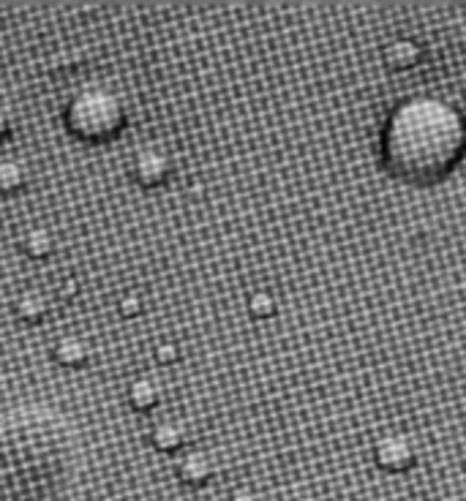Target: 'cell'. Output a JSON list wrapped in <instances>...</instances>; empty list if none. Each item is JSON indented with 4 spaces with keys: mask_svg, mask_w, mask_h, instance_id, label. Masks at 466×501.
<instances>
[{
    "mask_svg": "<svg viewBox=\"0 0 466 501\" xmlns=\"http://www.w3.org/2000/svg\"><path fill=\"white\" fill-rule=\"evenodd\" d=\"M466 156V120L440 98L399 104L382 131V169L407 186L429 189L448 180Z\"/></svg>",
    "mask_w": 466,
    "mask_h": 501,
    "instance_id": "cell-1",
    "label": "cell"
},
{
    "mask_svg": "<svg viewBox=\"0 0 466 501\" xmlns=\"http://www.w3.org/2000/svg\"><path fill=\"white\" fill-rule=\"evenodd\" d=\"M63 126L82 142H107L123 131L126 107L120 96L107 87H85L66 104Z\"/></svg>",
    "mask_w": 466,
    "mask_h": 501,
    "instance_id": "cell-2",
    "label": "cell"
},
{
    "mask_svg": "<svg viewBox=\"0 0 466 501\" xmlns=\"http://www.w3.org/2000/svg\"><path fill=\"white\" fill-rule=\"evenodd\" d=\"M131 175L140 186L145 189H156V186H164L172 175V158L170 153H164L161 148H142L137 156H134V164H131Z\"/></svg>",
    "mask_w": 466,
    "mask_h": 501,
    "instance_id": "cell-3",
    "label": "cell"
},
{
    "mask_svg": "<svg viewBox=\"0 0 466 501\" xmlns=\"http://www.w3.org/2000/svg\"><path fill=\"white\" fill-rule=\"evenodd\" d=\"M213 472H216V466H213L211 455L202 453V450H192V453H186V455L178 461V480H181L183 486H189V488H202V486H208V483L213 480Z\"/></svg>",
    "mask_w": 466,
    "mask_h": 501,
    "instance_id": "cell-4",
    "label": "cell"
},
{
    "mask_svg": "<svg viewBox=\"0 0 466 501\" xmlns=\"http://www.w3.org/2000/svg\"><path fill=\"white\" fill-rule=\"evenodd\" d=\"M55 363L63 368H82L90 360V343L82 335H63L55 343Z\"/></svg>",
    "mask_w": 466,
    "mask_h": 501,
    "instance_id": "cell-5",
    "label": "cell"
},
{
    "mask_svg": "<svg viewBox=\"0 0 466 501\" xmlns=\"http://www.w3.org/2000/svg\"><path fill=\"white\" fill-rule=\"evenodd\" d=\"M150 445L159 453H178L186 445V425L181 420H172V417L156 423L150 431Z\"/></svg>",
    "mask_w": 466,
    "mask_h": 501,
    "instance_id": "cell-6",
    "label": "cell"
},
{
    "mask_svg": "<svg viewBox=\"0 0 466 501\" xmlns=\"http://www.w3.org/2000/svg\"><path fill=\"white\" fill-rule=\"evenodd\" d=\"M377 461H379V466L388 469V472H404V469H409V466L415 464V455H412V450H409L407 442H401V439H388V442L379 445Z\"/></svg>",
    "mask_w": 466,
    "mask_h": 501,
    "instance_id": "cell-7",
    "label": "cell"
},
{
    "mask_svg": "<svg viewBox=\"0 0 466 501\" xmlns=\"http://www.w3.org/2000/svg\"><path fill=\"white\" fill-rule=\"evenodd\" d=\"M159 401H161V387L150 376H140L129 384V404L137 412H150L159 406Z\"/></svg>",
    "mask_w": 466,
    "mask_h": 501,
    "instance_id": "cell-8",
    "label": "cell"
},
{
    "mask_svg": "<svg viewBox=\"0 0 466 501\" xmlns=\"http://www.w3.org/2000/svg\"><path fill=\"white\" fill-rule=\"evenodd\" d=\"M47 311H49V302H47L44 291H38V289H27V291H22L19 300H16V316H19L22 322L36 324V322H41V319L47 316Z\"/></svg>",
    "mask_w": 466,
    "mask_h": 501,
    "instance_id": "cell-9",
    "label": "cell"
},
{
    "mask_svg": "<svg viewBox=\"0 0 466 501\" xmlns=\"http://www.w3.org/2000/svg\"><path fill=\"white\" fill-rule=\"evenodd\" d=\"M19 246L25 250V256H30V259H47L55 250V235L44 227H33L22 235Z\"/></svg>",
    "mask_w": 466,
    "mask_h": 501,
    "instance_id": "cell-10",
    "label": "cell"
},
{
    "mask_svg": "<svg viewBox=\"0 0 466 501\" xmlns=\"http://www.w3.org/2000/svg\"><path fill=\"white\" fill-rule=\"evenodd\" d=\"M27 186V167L16 158L0 161V194H19Z\"/></svg>",
    "mask_w": 466,
    "mask_h": 501,
    "instance_id": "cell-11",
    "label": "cell"
},
{
    "mask_svg": "<svg viewBox=\"0 0 466 501\" xmlns=\"http://www.w3.org/2000/svg\"><path fill=\"white\" fill-rule=\"evenodd\" d=\"M153 357L159 365H175L178 357H181V346L175 341H161L156 349H153Z\"/></svg>",
    "mask_w": 466,
    "mask_h": 501,
    "instance_id": "cell-12",
    "label": "cell"
},
{
    "mask_svg": "<svg viewBox=\"0 0 466 501\" xmlns=\"http://www.w3.org/2000/svg\"><path fill=\"white\" fill-rule=\"evenodd\" d=\"M248 308H251L254 316H270L275 311V300L267 291H256V294H251Z\"/></svg>",
    "mask_w": 466,
    "mask_h": 501,
    "instance_id": "cell-13",
    "label": "cell"
},
{
    "mask_svg": "<svg viewBox=\"0 0 466 501\" xmlns=\"http://www.w3.org/2000/svg\"><path fill=\"white\" fill-rule=\"evenodd\" d=\"M118 308H120V313H123L126 319H131V316H140V313H142V308H145V302H142V294H137V291H126V294L120 297Z\"/></svg>",
    "mask_w": 466,
    "mask_h": 501,
    "instance_id": "cell-14",
    "label": "cell"
},
{
    "mask_svg": "<svg viewBox=\"0 0 466 501\" xmlns=\"http://www.w3.org/2000/svg\"><path fill=\"white\" fill-rule=\"evenodd\" d=\"M8 131H11V112L5 109V104H0V142L8 137Z\"/></svg>",
    "mask_w": 466,
    "mask_h": 501,
    "instance_id": "cell-15",
    "label": "cell"
},
{
    "mask_svg": "<svg viewBox=\"0 0 466 501\" xmlns=\"http://www.w3.org/2000/svg\"><path fill=\"white\" fill-rule=\"evenodd\" d=\"M79 291V283H77V278H66L63 283H60V289H57V294L60 297H74Z\"/></svg>",
    "mask_w": 466,
    "mask_h": 501,
    "instance_id": "cell-16",
    "label": "cell"
},
{
    "mask_svg": "<svg viewBox=\"0 0 466 501\" xmlns=\"http://www.w3.org/2000/svg\"><path fill=\"white\" fill-rule=\"evenodd\" d=\"M230 501H259V496L251 488H237L233 496H230Z\"/></svg>",
    "mask_w": 466,
    "mask_h": 501,
    "instance_id": "cell-17",
    "label": "cell"
}]
</instances>
